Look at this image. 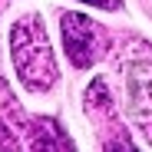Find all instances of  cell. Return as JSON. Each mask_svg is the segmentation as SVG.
Returning a JSON list of instances; mask_svg holds the SVG:
<instances>
[{
    "label": "cell",
    "instance_id": "1",
    "mask_svg": "<svg viewBox=\"0 0 152 152\" xmlns=\"http://www.w3.org/2000/svg\"><path fill=\"white\" fill-rule=\"evenodd\" d=\"M10 56H13L20 83L30 93H46L56 83V63H53V53H50V43H46V33H43V20L23 17V20L13 23Z\"/></svg>",
    "mask_w": 152,
    "mask_h": 152
},
{
    "label": "cell",
    "instance_id": "2",
    "mask_svg": "<svg viewBox=\"0 0 152 152\" xmlns=\"http://www.w3.org/2000/svg\"><path fill=\"white\" fill-rule=\"evenodd\" d=\"M60 30H63V46L73 66H93L103 53V30L83 13H63L60 17Z\"/></svg>",
    "mask_w": 152,
    "mask_h": 152
},
{
    "label": "cell",
    "instance_id": "3",
    "mask_svg": "<svg viewBox=\"0 0 152 152\" xmlns=\"http://www.w3.org/2000/svg\"><path fill=\"white\" fill-rule=\"evenodd\" d=\"M83 4H93V7H103V10H116L119 0H83Z\"/></svg>",
    "mask_w": 152,
    "mask_h": 152
}]
</instances>
